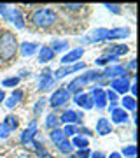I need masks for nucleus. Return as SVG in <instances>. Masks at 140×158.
<instances>
[{"instance_id":"21","label":"nucleus","mask_w":140,"mask_h":158,"mask_svg":"<svg viewBox=\"0 0 140 158\" xmlns=\"http://www.w3.org/2000/svg\"><path fill=\"white\" fill-rule=\"evenodd\" d=\"M53 76H51V70L49 69H46L44 70V74H42V77H40V90H46V88H49L51 85H53Z\"/></svg>"},{"instance_id":"11","label":"nucleus","mask_w":140,"mask_h":158,"mask_svg":"<svg viewBox=\"0 0 140 158\" xmlns=\"http://www.w3.org/2000/svg\"><path fill=\"white\" fill-rule=\"evenodd\" d=\"M35 134H37V121H32L30 127H28V128L21 134V139H19V141H21L23 144H28V142L35 137Z\"/></svg>"},{"instance_id":"18","label":"nucleus","mask_w":140,"mask_h":158,"mask_svg":"<svg viewBox=\"0 0 140 158\" xmlns=\"http://www.w3.org/2000/svg\"><path fill=\"white\" fill-rule=\"evenodd\" d=\"M96 132H98V135H107V134H110V123H109V119H105V118L98 119V123H96Z\"/></svg>"},{"instance_id":"25","label":"nucleus","mask_w":140,"mask_h":158,"mask_svg":"<svg viewBox=\"0 0 140 158\" xmlns=\"http://www.w3.org/2000/svg\"><path fill=\"white\" fill-rule=\"evenodd\" d=\"M72 144L74 146H77V148H81V149H88V146H90V142H88L86 137H74Z\"/></svg>"},{"instance_id":"24","label":"nucleus","mask_w":140,"mask_h":158,"mask_svg":"<svg viewBox=\"0 0 140 158\" xmlns=\"http://www.w3.org/2000/svg\"><path fill=\"white\" fill-rule=\"evenodd\" d=\"M4 125H6V128L9 130V134H11V132H14V130L18 128V118H14V116H7L6 121H4Z\"/></svg>"},{"instance_id":"40","label":"nucleus","mask_w":140,"mask_h":158,"mask_svg":"<svg viewBox=\"0 0 140 158\" xmlns=\"http://www.w3.org/2000/svg\"><path fill=\"white\" fill-rule=\"evenodd\" d=\"M128 67H130V69H131V70H133V69H135V67H137V62H135V60H131V62H130V63H128Z\"/></svg>"},{"instance_id":"23","label":"nucleus","mask_w":140,"mask_h":158,"mask_svg":"<svg viewBox=\"0 0 140 158\" xmlns=\"http://www.w3.org/2000/svg\"><path fill=\"white\" fill-rule=\"evenodd\" d=\"M51 139H53V142H54L56 146H58V144H62L63 141H67V137L63 135V132H62V130H58V128H54L53 132H51Z\"/></svg>"},{"instance_id":"17","label":"nucleus","mask_w":140,"mask_h":158,"mask_svg":"<svg viewBox=\"0 0 140 158\" xmlns=\"http://www.w3.org/2000/svg\"><path fill=\"white\" fill-rule=\"evenodd\" d=\"M110 114H112V121H114V123H124V121L128 119V114H126V111H124V109H121V107L112 109Z\"/></svg>"},{"instance_id":"33","label":"nucleus","mask_w":140,"mask_h":158,"mask_svg":"<svg viewBox=\"0 0 140 158\" xmlns=\"http://www.w3.org/2000/svg\"><path fill=\"white\" fill-rule=\"evenodd\" d=\"M65 9H68V11H70V9H72V11H77V9H81V7H84L82 4H65Z\"/></svg>"},{"instance_id":"5","label":"nucleus","mask_w":140,"mask_h":158,"mask_svg":"<svg viewBox=\"0 0 140 158\" xmlns=\"http://www.w3.org/2000/svg\"><path fill=\"white\" fill-rule=\"evenodd\" d=\"M110 86H112V90H114V93H126V91L130 90V79L126 77V76L116 77L110 83Z\"/></svg>"},{"instance_id":"28","label":"nucleus","mask_w":140,"mask_h":158,"mask_svg":"<svg viewBox=\"0 0 140 158\" xmlns=\"http://www.w3.org/2000/svg\"><path fill=\"white\" fill-rule=\"evenodd\" d=\"M62 132L65 137H70V135H75L77 134V128H75V125H67L65 130H62Z\"/></svg>"},{"instance_id":"14","label":"nucleus","mask_w":140,"mask_h":158,"mask_svg":"<svg viewBox=\"0 0 140 158\" xmlns=\"http://www.w3.org/2000/svg\"><path fill=\"white\" fill-rule=\"evenodd\" d=\"M82 55H84V49H72V51H68L67 55L62 58V65L65 67V65H68V63H72V62H75V60H79Z\"/></svg>"},{"instance_id":"46","label":"nucleus","mask_w":140,"mask_h":158,"mask_svg":"<svg viewBox=\"0 0 140 158\" xmlns=\"http://www.w3.org/2000/svg\"><path fill=\"white\" fill-rule=\"evenodd\" d=\"M131 158H135V156H131Z\"/></svg>"},{"instance_id":"31","label":"nucleus","mask_w":140,"mask_h":158,"mask_svg":"<svg viewBox=\"0 0 140 158\" xmlns=\"http://www.w3.org/2000/svg\"><path fill=\"white\" fill-rule=\"evenodd\" d=\"M56 123H58L56 116H54V114H49V116H47V121H46V127H47V128H53V130H54Z\"/></svg>"},{"instance_id":"7","label":"nucleus","mask_w":140,"mask_h":158,"mask_svg":"<svg viewBox=\"0 0 140 158\" xmlns=\"http://www.w3.org/2000/svg\"><path fill=\"white\" fill-rule=\"evenodd\" d=\"M123 76H126V69L121 65H110L103 70L100 77H123Z\"/></svg>"},{"instance_id":"12","label":"nucleus","mask_w":140,"mask_h":158,"mask_svg":"<svg viewBox=\"0 0 140 158\" xmlns=\"http://www.w3.org/2000/svg\"><path fill=\"white\" fill-rule=\"evenodd\" d=\"M128 53V46H110L105 49V56H110V58H118L121 55H126Z\"/></svg>"},{"instance_id":"16","label":"nucleus","mask_w":140,"mask_h":158,"mask_svg":"<svg viewBox=\"0 0 140 158\" xmlns=\"http://www.w3.org/2000/svg\"><path fill=\"white\" fill-rule=\"evenodd\" d=\"M54 58V51L51 49L49 46H42V49L39 51V62L40 63H47Z\"/></svg>"},{"instance_id":"9","label":"nucleus","mask_w":140,"mask_h":158,"mask_svg":"<svg viewBox=\"0 0 140 158\" xmlns=\"http://www.w3.org/2000/svg\"><path fill=\"white\" fill-rule=\"evenodd\" d=\"M86 85H88V77H86V74H84V76H79V77H75L74 81H70L67 91H70V93H77V91L84 90V86Z\"/></svg>"},{"instance_id":"15","label":"nucleus","mask_w":140,"mask_h":158,"mask_svg":"<svg viewBox=\"0 0 140 158\" xmlns=\"http://www.w3.org/2000/svg\"><path fill=\"white\" fill-rule=\"evenodd\" d=\"M37 48H39V46L35 44V42H23L21 46H18L21 56H32L35 51H37Z\"/></svg>"},{"instance_id":"36","label":"nucleus","mask_w":140,"mask_h":158,"mask_svg":"<svg viewBox=\"0 0 140 158\" xmlns=\"http://www.w3.org/2000/svg\"><path fill=\"white\" fill-rule=\"evenodd\" d=\"M105 97H107L110 102H116V100H118V93H114V91H105Z\"/></svg>"},{"instance_id":"6","label":"nucleus","mask_w":140,"mask_h":158,"mask_svg":"<svg viewBox=\"0 0 140 158\" xmlns=\"http://www.w3.org/2000/svg\"><path fill=\"white\" fill-rule=\"evenodd\" d=\"M81 69H84V63H75V65H65V67L58 69V70H56V72L53 74V79H62V77H65V76H68V74L81 70Z\"/></svg>"},{"instance_id":"35","label":"nucleus","mask_w":140,"mask_h":158,"mask_svg":"<svg viewBox=\"0 0 140 158\" xmlns=\"http://www.w3.org/2000/svg\"><path fill=\"white\" fill-rule=\"evenodd\" d=\"M75 156L77 158H88V156H91V153H90V149H81Z\"/></svg>"},{"instance_id":"2","label":"nucleus","mask_w":140,"mask_h":158,"mask_svg":"<svg viewBox=\"0 0 140 158\" xmlns=\"http://www.w3.org/2000/svg\"><path fill=\"white\" fill-rule=\"evenodd\" d=\"M32 21L37 27H42V28H47L53 23L56 21V12L53 9H37V11L32 14Z\"/></svg>"},{"instance_id":"22","label":"nucleus","mask_w":140,"mask_h":158,"mask_svg":"<svg viewBox=\"0 0 140 158\" xmlns=\"http://www.w3.org/2000/svg\"><path fill=\"white\" fill-rule=\"evenodd\" d=\"M21 97H23V91L16 90V91H14V93H12L11 97H9V98H7L6 106H7V107H9V109H12V107H14V106H16V104H18V102L21 100Z\"/></svg>"},{"instance_id":"29","label":"nucleus","mask_w":140,"mask_h":158,"mask_svg":"<svg viewBox=\"0 0 140 158\" xmlns=\"http://www.w3.org/2000/svg\"><path fill=\"white\" fill-rule=\"evenodd\" d=\"M19 83V77H7L2 81V85L6 86V88H11V86H16Z\"/></svg>"},{"instance_id":"42","label":"nucleus","mask_w":140,"mask_h":158,"mask_svg":"<svg viewBox=\"0 0 140 158\" xmlns=\"http://www.w3.org/2000/svg\"><path fill=\"white\" fill-rule=\"evenodd\" d=\"M131 93H133V95H137V85H135V83L131 85Z\"/></svg>"},{"instance_id":"26","label":"nucleus","mask_w":140,"mask_h":158,"mask_svg":"<svg viewBox=\"0 0 140 158\" xmlns=\"http://www.w3.org/2000/svg\"><path fill=\"white\" fill-rule=\"evenodd\" d=\"M123 106H124V111H126V109L135 111V106H137V104H135L133 97H124V98H123Z\"/></svg>"},{"instance_id":"30","label":"nucleus","mask_w":140,"mask_h":158,"mask_svg":"<svg viewBox=\"0 0 140 158\" xmlns=\"http://www.w3.org/2000/svg\"><path fill=\"white\" fill-rule=\"evenodd\" d=\"M53 51H62V49H67V42L65 40H54L53 42Z\"/></svg>"},{"instance_id":"41","label":"nucleus","mask_w":140,"mask_h":158,"mask_svg":"<svg viewBox=\"0 0 140 158\" xmlns=\"http://www.w3.org/2000/svg\"><path fill=\"white\" fill-rule=\"evenodd\" d=\"M6 9H7L6 4H0V14H4V12H6Z\"/></svg>"},{"instance_id":"43","label":"nucleus","mask_w":140,"mask_h":158,"mask_svg":"<svg viewBox=\"0 0 140 158\" xmlns=\"http://www.w3.org/2000/svg\"><path fill=\"white\" fill-rule=\"evenodd\" d=\"M109 158H123V156H121L119 153H112V155H110V156H109Z\"/></svg>"},{"instance_id":"8","label":"nucleus","mask_w":140,"mask_h":158,"mask_svg":"<svg viewBox=\"0 0 140 158\" xmlns=\"http://www.w3.org/2000/svg\"><path fill=\"white\" fill-rule=\"evenodd\" d=\"M91 98H93V104H95L98 109H102V107H105V106H107L105 90H102V88H95L93 93H91Z\"/></svg>"},{"instance_id":"34","label":"nucleus","mask_w":140,"mask_h":158,"mask_svg":"<svg viewBox=\"0 0 140 158\" xmlns=\"http://www.w3.org/2000/svg\"><path fill=\"white\" fill-rule=\"evenodd\" d=\"M105 7L109 9V11H114L116 14H119V12H121V9H119L118 4H105Z\"/></svg>"},{"instance_id":"13","label":"nucleus","mask_w":140,"mask_h":158,"mask_svg":"<svg viewBox=\"0 0 140 158\" xmlns=\"http://www.w3.org/2000/svg\"><path fill=\"white\" fill-rule=\"evenodd\" d=\"M75 104L81 106L82 109H91L95 104H93V98H91V93H81V95L75 97Z\"/></svg>"},{"instance_id":"20","label":"nucleus","mask_w":140,"mask_h":158,"mask_svg":"<svg viewBox=\"0 0 140 158\" xmlns=\"http://www.w3.org/2000/svg\"><path fill=\"white\" fill-rule=\"evenodd\" d=\"M107 35H109V30L107 28H98V30H95L93 34H91V37H88V42H96V40H103V39H107Z\"/></svg>"},{"instance_id":"1","label":"nucleus","mask_w":140,"mask_h":158,"mask_svg":"<svg viewBox=\"0 0 140 158\" xmlns=\"http://www.w3.org/2000/svg\"><path fill=\"white\" fill-rule=\"evenodd\" d=\"M18 51V40L16 35L11 32H4L0 35V60L9 62Z\"/></svg>"},{"instance_id":"44","label":"nucleus","mask_w":140,"mask_h":158,"mask_svg":"<svg viewBox=\"0 0 140 158\" xmlns=\"http://www.w3.org/2000/svg\"><path fill=\"white\" fill-rule=\"evenodd\" d=\"M2 100H4V91L0 90V102H2Z\"/></svg>"},{"instance_id":"27","label":"nucleus","mask_w":140,"mask_h":158,"mask_svg":"<svg viewBox=\"0 0 140 158\" xmlns=\"http://www.w3.org/2000/svg\"><path fill=\"white\" fill-rule=\"evenodd\" d=\"M58 149H60L62 153H67V155H70L74 148H72V144H70L68 141H63L62 144H58Z\"/></svg>"},{"instance_id":"3","label":"nucleus","mask_w":140,"mask_h":158,"mask_svg":"<svg viewBox=\"0 0 140 158\" xmlns=\"http://www.w3.org/2000/svg\"><path fill=\"white\" fill-rule=\"evenodd\" d=\"M68 100H70V93H68L65 88H60V90H56L54 93L51 95L49 104L53 106V107H60V106H63V104H67Z\"/></svg>"},{"instance_id":"45","label":"nucleus","mask_w":140,"mask_h":158,"mask_svg":"<svg viewBox=\"0 0 140 158\" xmlns=\"http://www.w3.org/2000/svg\"><path fill=\"white\" fill-rule=\"evenodd\" d=\"M70 158H77V156H75V155H72V156H70Z\"/></svg>"},{"instance_id":"39","label":"nucleus","mask_w":140,"mask_h":158,"mask_svg":"<svg viewBox=\"0 0 140 158\" xmlns=\"http://www.w3.org/2000/svg\"><path fill=\"white\" fill-rule=\"evenodd\" d=\"M44 104H46V102H44V98L37 102V107H35V113H39V111H40V107H44Z\"/></svg>"},{"instance_id":"32","label":"nucleus","mask_w":140,"mask_h":158,"mask_svg":"<svg viewBox=\"0 0 140 158\" xmlns=\"http://www.w3.org/2000/svg\"><path fill=\"white\" fill-rule=\"evenodd\" d=\"M123 155L124 156H135V155H137V148L135 146H128V148H123Z\"/></svg>"},{"instance_id":"10","label":"nucleus","mask_w":140,"mask_h":158,"mask_svg":"<svg viewBox=\"0 0 140 158\" xmlns=\"http://www.w3.org/2000/svg\"><path fill=\"white\" fill-rule=\"evenodd\" d=\"M81 119H82V116L77 114L75 111H65V113L60 116L58 121H63V123H67V125H74V123H79Z\"/></svg>"},{"instance_id":"19","label":"nucleus","mask_w":140,"mask_h":158,"mask_svg":"<svg viewBox=\"0 0 140 158\" xmlns=\"http://www.w3.org/2000/svg\"><path fill=\"white\" fill-rule=\"evenodd\" d=\"M130 35V30L128 28H114V30H109V35L107 39H124Z\"/></svg>"},{"instance_id":"38","label":"nucleus","mask_w":140,"mask_h":158,"mask_svg":"<svg viewBox=\"0 0 140 158\" xmlns=\"http://www.w3.org/2000/svg\"><path fill=\"white\" fill-rule=\"evenodd\" d=\"M91 158H105V155L102 151H96V153H91Z\"/></svg>"},{"instance_id":"4","label":"nucleus","mask_w":140,"mask_h":158,"mask_svg":"<svg viewBox=\"0 0 140 158\" xmlns=\"http://www.w3.org/2000/svg\"><path fill=\"white\" fill-rule=\"evenodd\" d=\"M4 18H6L7 21L14 23L18 28H23V27H25L23 16L19 14V11H18V9H6V12H4Z\"/></svg>"},{"instance_id":"37","label":"nucleus","mask_w":140,"mask_h":158,"mask_svg":"<svg viewBox=\"0 0 140 158\" xmlns=\"http://www.w3.org/2000/svg\"><path fill=\"white\" fill-rule=\"evenodd\" d=\"M7 135H9V130L6 128L4 123H0V137H7Z\"/></svg>"}]
</instances>
